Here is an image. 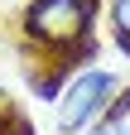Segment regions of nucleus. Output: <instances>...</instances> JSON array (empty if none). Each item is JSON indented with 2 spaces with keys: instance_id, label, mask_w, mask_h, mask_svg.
<instances>
[{
  "instance_id": "2",
  "label": "nucleus",
  "mask_w": 130,
  "mask_h": 135,
  "mask_svg": "<svg viewBox=\"0 0 130 135\" xmlns=\"http://www.w3.org/2000/svg\"><path fill=\"white\" fill-rule=\"evenodd\" d=\"M24 34L48 48H77L92 34V10L72 5V0H34L24 10Z\"/></svg>"
},
{
  "instance_id": "1",
  "label": "nucleus",
  "mask_w": 130,
  "mask_h": 135,
  "mask_svg": "<svg viewBox=\"0 0 130 135\" xmlns=\"http://www.w3.org/2000/svg\"><path fill=\"white\" fill-rule=\"evenodd\" d=\"M116 77L111 73H101V68H87V73H77L68 87L58 92V111H53V126L63 130V135H77L92 116H101V111H111V101H116Z\"/></svg>"
},
{
  "instance_id": "3",
  "label": "nucleus",
  "mask_w": 130,
  "mask_h": 135,
  "mask_svg": "<svg viewBox=\"0 0 130 135\" xmlns=\"http://www.w3.org/2000/svg\"><path fill=\"white\" fill-rule=\"evenodd\" d=\"M111 24H116V39L130 48V0H116L111 5Z\"/></svg>"
},
{
  "instance_id": "4",
  "label": "nucleus",
  "mask_w": 130,
  "mask_h": 135,
  "mask_svg": "<svg viewBox=\"0 0 130 135\" xmlns=\"http://www.w3.org/2000/svg\"><path fill=\"white\" fill-rule=\"evenodd\" d=\"M72 5H82V10H92V5H96V0H72Z\"/></svg>"
}]
</instances>
